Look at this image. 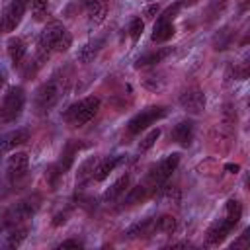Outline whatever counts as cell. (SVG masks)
Instances as JSON below:
<instances>
[{"mask_svg":"<svg viewBox=\"0 0 250 250\" xmlns=\"http://www.w3.org/2000/svg\"><path fill=\"white\" fill-rule=\"evenodd\" d=\"M70 68H59L49 80H45L37 92H35V98H33V104H35V109L37 113H49L57 104L59 100L64 96V92L68 90L70 86Z\"/></svg>","mask_w":250,"mask_h":250,"instance_id":"1","label":"cell"},{"mask_svg":"<svg viewBox=\"0 0 250 250\" xmlns=\"http://www.w3.org/2000/svg\"><path fill=\"white\" fill-rule=\"evenodd\" d=\"M72 45V35L70 31L61 23V21H51L37 39V62L43 64L53 53H64Z\"/></svg>","mask_w":250,"mask_h":250,"instance_id":"2","label":"cell"},{"mask_svg":"<svg viewBox=\"0 0 250 250\" xmlns=\"http://www.w3.org/2000/svg\"><path fill=\"white\" fill-rule=\"evenodd\" d=\"M39 205H41V197L39 195H27V197L16 201L8 209H4V213L0 215V227L10 230L14 227L29 225V219L37 213Z\"/></svg>","mask_w":250,"mask_h":250,"instance_id":"3","label":"cell"},{"mask_svg":"<svg viewBox=\"0 0 250 250\" xmlns=\"http://www.w3.org/2000/svg\"><path fill=\"white\" fill-rule=\"evenodd\" d=\"M100 105H102V102H100L98 96H84V98L76 100L74 104H70L64 109L62 119H64L66 125L78 129V127L86 125L88 121H92L96 117V113L100 111Z\"/></svg>","mask_w":250,"mask_h":250,"instance_id":"4","label":"cell"},{"mask_svg":"<svg viewBox=\"0 0 250 250\" xmlns=\"http://www.w3.org/2000/svg\"><path fill=\"white\" fill-rule=\"evenodd\" d=\"M23 107H25V90L21 86H10L0 102V121L14 123L23 113Z\"/></svg>","mask_w":250,"mask_h":250,"instance_id":"5","label":"cell"},{"mask_svg":"<svg viewBox=\"0 0 250 250\" xmlns=\"http://www.w3.org/2000/svg\"><path fill=\"white\" fill-rule=\"evenodd\" d=\"M178 164H180V152H172V154L164 156L162 160H158L154 166H150V170L146 172L145 184L152 189V193H156V189L166 184V180L172 176V172L178 168Z\"/></svg>","mask_w":250,"mask_h":250,"instance_id":"6","label":"cell"},{"mask_svg":"<svg viewBox=\"0 0 250 250\" xmlns=\"http://www.w3.org/2000/svg\"><path fill=\"white\" fill-rule=\"evenodd\" d=\"M166 115H168V107L166 105H148V107L141 109L139 113H135L127 121V133L129 135H139L141 131L148 129L152 123L160 121Z\"/></svg>","mask_w":250,"mask_h":250,"instance_id":"7","label":"cell"},{"mask_svg":"<svg viewBox=\"0 0 250 250\" xmlns=\"http://www.w3.org/2000/svg\"><path fill=\"white\" fill-rule=\"evenodd\" d=\"M27 6H29V0H12L4 12H2V18H0V29L4 33H12L16 31V27L21 23L25 12H27Z\"/></svg>","mask_w":250,"mask_h":250,"instance_id":"8","label":"cell"},{"mask_svg":"<svg viewBox=\"0 0 250 250\" xmlns=\"http://www.w3.org/2000/svg\"><path fill=\"white\" fill-rule=\"evenodd\" d=\"M29 168V156L27 152H12L6 160V178L10 184H18L25 178Z\"/></svg>","mask_w":250,"mask_h":250,"instance_id":"9","label":"cell"},{"mask_svg":"<svg viewBox=\"0 0 250 250\" xmlns=\"http://www.w3.org/2000/svg\"><path fill=\"white\" fill-rule=\"evenodd\" d=\"M84 148H88V143H84V141H80V139H68V141L64 143L62 150H61L59 160L55 162V164H57V168H59L62 174H66V172L72 168L74 158L78 156V152H80V150H84Z\"/></svg>","mask_w":250,"mask_h":250,"instance_id":"10","label":"cell"},{"mask_svg":"<svg viewBox=\"0 0 250 250\" xmlns=\"http://www.w3.org/2000/svg\"><path fill=\"white\" fill-rule=\"evenodd\" d=\"M178 102H180V105H182L188 113H201V111L205 109V104H207L205 92H203L201 88H197V86H191V88L184 90V92L180 94Z\"/></svg>","mask_w":250,"mask_h":250,"instance_id":"11","label":"cell"},{"mask_svg":"<svg viewBox=\"0 0 250 250\" xmlns=\"http://www.w3.org/2000/svg\"><path fill=\"white\" fill-rule=\"evenodd\" d=\"M234 227H236V223L230 221L229 217H223V219L215 221V223L207 229V232H205V244H207V246H217V244H221V242L232 232Z\"/></svg>","mask_w":250,"mask_h":250,"instance_id":"12","label":"cell"},{"mask_svg":"<svg viewBox=\"0 0 250 250\" xmlns=\"http://www.w3.org/2000/svg\"><path fill=\"white\" fill-rule=\"evenodd\" d=\"M195 135V123L191 119H184L178 125H174V129L170 131V141L178 143L180 146H189Z\"/></svg>","mask_w":250,"mask_h":250,"instance_id":"13","label":"cell"},{"mask_svg":"<svg viewBox=\"0 0 250 250\" xmlns=\"http://www.w3.org/2000/svg\"><path fill=\"white\" fill-rule=\"evenodd\" d=\"M80 6L94 25L102 23L107 16V0H80Z\"/></svg>","mask_w":250,"mask_h":250,"instance_id":"14","label":"cell"},{"mask_svg":"<svg viewBox=\"0 0 250 250\" xmlns=\"http://www.w3.org/2000/svg\"><path fill=\"white\" fill-rule=\"evenodd\" d=\"M152 234H156V217H146V219H143V221L131 225V227L127 229V232H125V236H127L129 240L148 238V236H152Z\"/></svg>","mask_w":250,"mask_h":250,"instance_id":"15","label":"cell"},{"mask_svg":"<svg viewBox=\"0 0 250 250\" xmlns=\"http://www.w3.org/2000/svg\"><path fill=\"white\" fill-rule=\"evenodd\" d=\"M6 49H8V57L14 64V68H20L23 66V61H25V55H27V45L21 37H10L8 43H6Z\"/></svg>","mask_w":250,"mask_h":250,"instance_id":"16","label":"cell"},{"mask_svg":"<svg viewBox=\"0 0 250 250\" xmlns=\"http://www.w3.org/2000/svg\"><path fill=\"white\" fill-rule=\"evenodd\" d=\"M123 162V156L117 154V156H107L104 160H98L96 166H94V172H92V180L94 182H104L119 164Z\"/></svg>","mask_w":250,"mask_h":250,"instance_id":"17","label":"cell"},{"mask_svg":"<svg viewBox=\"0 0 250 250\" xmlns=\"http://www.w3.org/2000/svg\"><path fill=\"white\" fill-rule=\"evenodd\" d=\"M29 141V129L21 127V129H16V131H10L6 133L2 139H0V150L2 152H8V150H14L16 146L23 145Z\"/></svg>","mask_w":250,"mask_h":250,"instance_id":"18","label":"cell"},{"mask_svg":"<svg viewBox=\"0 0 250 250\" xmlns=\"http://www.w3.org/2000/svg\"><path fill=\"white\" fill-rule=\"evenodd\" d=\"M104 45H105V37H96V39L84 43V45L78 49L76 59H78L80 62H84V64H86V62H92V61L98 57V53L102 51Z\"/></svg>","mask_w":250,"mask_h":250,"instance_id":"19","label":"cell"},{"mask_svg":"<svg viewBox=\"0 0 250 250\" xmlns=\"http://www.w3.org/2000/svg\"><path fill=\"white\" fill-rule=\"evenodd\" d=\"M170 53H172L170 47H156V49H152V51L141 55V57L137 59V62H135V68H145V66L158 64V62H162Z\"/></svg>","mask_w":250,"mask_h":250,"instance_id":"20","label":"cell"},{"mask_svg":"<svg viewBox=\"0 0 250 250\" xmlns=\"http://www.w3.org/2000/svg\"><path fill=\"white\" fill-rule=\"evenodd\" d=\"M152 195V189L146 186V184H139L135 188H131L123 199V207H133V205H139L143 201H146L148 197Z\"/></svg>","mask_w":250,"mask_h":250,"instance_id":"21","label":"cell"},{"mask_svg":"<svg viewBox=\"0 0 250 250\" xmlns=\"http://www.w3.org/2000/svg\"><path fill=\"white\" fill-rule=\"evenodd\" d=\"M176 33V27H174V21H166V20H156L154 23V29H152V35L150 39L154 43H164L168 39H172Z\"/></svg>","mask_w":250,"mask_h":250,"instance_id":"22","label":"cell"},{"mask_svg":"<svg viewBox=\"0 0 250 250\" xmlns=\"http://www.w3.org/2000/svg\"><path fill=\"white\" fill-rule=\"evenodd\" d=\"M129 182H131V178H129V174H123V176H119L105 191H104V201H107V203H111V201H115V199H119L123 193H125V189L129 188Z\"/></svg>","mask_w":250,"mask_h":250,"instance_id":"23","label":"cell"},{"mask_svg":"<svg viewBox=\"0 0 250 250\" xmlns=\"http://www.w3.org/2000/svg\"><path fill=\"white\" fill-rule=\"evenodd\" d=\"M234 35H236V31H232V27H221L215 35H213V49L215 51H225V49H229L230 45H232V41H234Z\"/></svg>","mask_w":250,"mask_h":250,"instance_id":"24","label":"cell"},{"mask_svg":"<svg viewBox=\"0 0 250 250\" xmlns=\"http://www.w3.org/2000/svg\"><path fill=\"white\" fill-rule=\"evenodd\" d=\"M178 230V221L174 215H160L156 217V232L160 234H174Z\"/></svg>","mask_w":250,"mask_h":250,"instance_id":"25","label":"cell"},{"mask_svg":"<svg viewBox=\"0 0 250 250\" xmlns=\"http://www.w3.org/2000/svg\"><path fill=\"white\" fill-rule=\"evenodd\" d=\"M96 158H88L80 164L78 168V174H76V186H84L88 180H92V172H94V166H96Z\"/></svg>","mask_w":250,"mask_h":250,"instance_id":"26","label":"cell"},{"mask_svg":"<svg viewBox=\"0 0 250 250\" xmlns=\"http://www.w3.org/2000/svg\"><path fill=\"white\" fill-rule=\"evenodd\" d=\"M62 176H64V174L57 168V164H55V162L47 166V170H45V182H47V186H49V189H51V191H55V189L59 188V184H61Z\"/></svg>","mask_w":250,"mask_h":250,"instance_id":"27","label":"cell"},{"mask_svg":"<svg viewBox=\"0 0 250 250\" xmlns=\"http://www.w3.org/2000/svg\"><path fill=\"white\" fill-rule=\"evenodd\" d=\"M10 234H8V246H20L23 240H25V236H27V232H29V225H21V227H14V229H10L8 230Z\"/></svg>","mask_w":250,"mask_h":250,"instance_id":"28","label":"cell"},{"mask_svg":"<svg viewBox=\"0 0 250 250\" xmlns=\"http://www.w3.org/2000/svg\"><path fill=\"white\" fill-rule=\"evenodd\" d=\"M225 217H229L230 221H234V223L238 225V221L242 219V203H240L238 199L230 197V199L227 201V205H225Z\"/></svg>","mask_w":250,"mask_h":250,"instance_id":"29","label":"cell"},{"mask_svg":"<svg viewBox=\"0 0 250 250\" xmlns=\"http://www.w3.org/2000/svg\"><path fill=\"white\" fill-rule=\"evenodd\" d=\"M225 6H227V2L225 0H215V2H211L209 6H207V10H205V21L209 23V21H213V20H217L221 14H223V10H225Z\"/></svg>","mask_w":250,"mask_h":250,"instance_id":"30","label":"cell"},{"mask_svg":"<svg viewBox=\"0 0 250 250\" xmlns=\"http://www.w3.org/2000/svg\"><path fill=\"white\" fill-rule=\"evenodd\" d=\"M158 137H160V129H158V127H156V129H150V131L141 139V143H139V152L150 150V148L154 146V143L158 141Z\"/></svg>","mask_w":250,"mask_h":250,"instance_id":"31","label":"cell"},{"mask_svg":"<svg viewBox=\"0 0 250 250\" xmlns=\"http://www.w3.org/2000/svg\"><path fill=\"white\" fill-rule=\"evenodd\" d=\"M47 12H49V2L47 0H33L31 2V16H33L35 21L45 20Z\"/></svg>","mask_w":250,"mask_h":250,"instance_id":"32","label":"cell"},{"mask_svg":"<svg viewBox=\"0 0 250 250\" xmlns=\"http://www.w3.org/2000/svg\"><path fill=\"white\" fill-rule=\"evenodd\" d=\"M143 29H145V21H143L141 18H133V20L129 21L127 31H129V37H131L133 41H139V37L143 35Z\"/></svg>","mask_w":250,"mask_h":250,"instance_id":"33","label":"cell"},{"mask_svg":"<svg viewBox=\"0 0 250 250\" xmlns=\"http://www.w3.org/2000/svg\"><path fill=\"white\" fill-rule=\"evenodd\" d=\"M180 8H182V4L180 2H174V4H170L164 12H160V16L156 18V20H166V21H174V18L178 16V12H180Z\"/></svg>","mask_w":250,"mask_h":250,"instance_id":"34","label":"cell"},{"mask_svg":"<svg viewBox=\"0 0 250 250\" xmlns=\"http://www.w3.org/2000/svg\"><path fill=\"white\" fill-rule=\"evenodd\" d=\"M232 74H234L236 80H246V78H248V62H238V64H234Z\"/></svg>","mask_w":250,"mask_h":250,"instance_id":"35","label":"cell"},{"mask_svg":"<svg viewBox=\"0 0 250 250\" xmlns=\"http://www.w3.org/2000/svg\"><path fill=\"white\" fill-rule=\"evenodd\" d=\"M82 246L84 244L80 240H76V238H66V240H62V242L57 244V248H82Z\"/></svg>","mask_w":250,"mask_h":250,"instance_id":"36","label":"cell"},{"mask_svg":"<svg viewBox=\"0 0 250 250\" xmlns=\"http://www.w3.org/2000/svg\"><path fill=\"white\" fill-rule=\"evenodd\" d=\"M68 221V211H59L55 217H53V227H61V225H64Z\"/></svg>","mask_w":250,"mask_h":250,"instance_id":"37","label":"cell"},{"mask_svg":"<svg viewBox=\"0 0 250 250\" xmlns=\"http://www.w3.org/2000/svg\"><path fill=\"white\" fill-rule=\"evenodd\" d=\"M158 10H160V6H158V4H148V6L143 10V16H145L146 20H152V18L158 14Z\"/></svg>","mask_w":250,"mask_h":250,"instance_id":"38","label":"cell"},{"mask_svg":"<svg viewBox=\"0 0 250 250\" xmlns=\"http://www.w3.org/2000/svg\"><path fill=\"white\" fill-rule=\"evenodd\" d=\"M248 244V230H244L242 234H240V238L236 240V242H232V246L236 248V246H246Z\"/></svg>","mask_w":250,"mask_h":250,"instance_id":"39","label":"cell"},{"mask_svg":"<svg viewBox=\"0 0 250 250\" xmlns=\"http://www.w3.org/2000/svg\"><path fill=\"white\" fill-rule=\"evenodd\" d=\"M182 4V8H188V6H195L199 0H178Z\"/></svg>","mask_w":250,"mask_h":250,"instance_id":"40","label":"cell"},{"mask_svg":"<svg viewBox=\"0 0 250 250\" xmlns=\"http://www.w3.org/2000/svg\"><path fill=\"white\" fill-rule=\"evenodd\" d=\"M4 82H6V76H4V72H2V70H0V86H2V84H4Z\"/></svg>","mask_w":250,"mask_h":250,"instance_id":"41","label":"cell"}]
</instances>
